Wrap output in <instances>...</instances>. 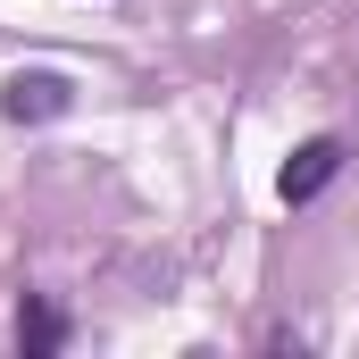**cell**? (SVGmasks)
<instances>
[{
    "mask_svg": "<svg viewBox=\"0 0 359 359\" xmlns=\"http://www.w3.org/2000/svg\"><path fill=\"white\" fill-rule=\"evenodd\" d=\"M343 159H351V151H343V134H318V142H301V151L284 159V176H276L284 209H309V201H318L326 184L343 176Z\"/></svg>",
    "mask_w": 359,
    "mask_h": 359,
    "instance_id": "obj_1",
    "label": "cell"
},
{
    "mask_svg": "<svg viewBox=\"0 0 359 359\" xmlns=\"http://www.w3.org/2000/svg\"><path fill=\"white\" fill-rule=\"evenodd\" d=\"M76 92H67V76H50V67H34V76H17V84L0 92V109L17 117V126H34V117H59Z\"/></svg>",
    "mask_w": 359,
    "mask_h": 359,
    "instance_id": "obj_2",
    "label": "cell"
},
{
    "mask_svg": "<svg viewBox=\"0 0 359 359\" xmlns=\"http://www.w3.org/2000/svg\"><path fill=\"white\" fill-rule=\"evenodd\" d=\"M59 343H67V318H59L42 292H25V301H17V351H25V359H50Z\"/></svg>",
    "mask_w": 359,
    "mask_h": 359,
    "instance_id": "obj_3",
    "label": "cell"
}]
</instances>
